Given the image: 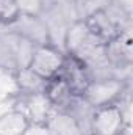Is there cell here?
I'll return each mask as SVG.
<instances>
[{
  "label": "cell",
  "mask_w": 133,
  "mask_h": 135,
  "mask_svg": "<svg viewBox=\"0 0 133 135\" xmlns=\"http://www.w3.org/2000/svg\"><path fill=\"white\" fill-rule=\"evenodd\" d=\"M33 50L34 46L32 42L13 28L0 25V71L14 74L16 71L27 68Z\"/></svg>",
  "instance_id": "1"
},
{
  "label": "cell",
  "mask_w": 133,
  "mask_h": 135,
  "mask_svg": "<svg viewBox=\"0 0 133 135\" xmlns=\"http://www.w3.org/2000/svg\"><path fill=\"white\" fill-rule=\"evenodd\" d=\"M129 94V79L122 75H108L93 79L81 94L94 108L124 102Z\"/></svg>",
  "instance_id": "2"
},
{
  "label": "cell",
  "mask_w": 133,
  "mask_h": 135,
  "mask_svg": "<svg viewBox=\"0 0 133 135\" xmlns=\"http://www.w3.org/2000/svg\"><path fill=\"white\" fill-rule=\"evenodd\" d=\"M91 135H127L129 118L124 102L94 108L89 123Z\"/></svg>",
  "instance_id": "3"
},
{
  "label": "cell",
  "mask_w": 133,
  "mask_h": 135,
  "mask_svg": "<svg viewBox=\"0 0 133 135\" xmlns=\"http://www.w3.org/2000/svg\"><path fill=\"white\" fill-rule=\"evenodd\" d=\"M64 58H66V52L61 49V46L55 42L41 44L34 47L28 68L34 71L38 75H41L42 79L49 80L60 74Z\"/></svg>",
  "instance_id": "4"
},
{
  "label": "cell",
  "mask_w": 133,
  "mask_h": 135,
  "mask_svg": "<svg viewBox=\"0 0 133 135\" xmlns=\"http://www.w3.org/2000/svg\"><path fill=\"white\" fill-rule=\"evenodd\" d=\"M102 55L108 66L122 75L124 71H129L133 63V47L130 30H125L117 36L111 38L102 46Z\"/></svg>",
  "instance_id": "5"
},
{
  "label": "cell",
  "mask_w": 133,
  "mask_h": 135,
  "mask_svg": "<svg viewBox=\"0 0 133 135\" xmlns=\"http://www.w3.org/2000/svg\"><path fill=\"white\" fill-rule=\"evenodd\" d=\"M16 33H19L22 38H25L28 42H32L34 47L47 42H53V38L50 33V28L42 16L34 14H19L9 25Z\"/></svg>",
  "instance_id": "6"
},
{
  "label": "cell",
  "mask_w": 133,
  "mask_h": 135,
  "mask_svg": "<svg viewBox=\"0 0 133 135\" xmlns=\"http://www.w3.org/2000/svg\"><path fill=\"white\" fill-rule=\"evenodd\" d=\"M60 75L66 80V83L70 86V90L74 91L75 96H81L91 82L89 69L86 66V63L83 60H80L78 57H74L69 54H66Z\"/></svg>",
  "instance_id": "7"
},
{
  "label": "cell",
  "mask_w": 133,
  "mask_h": 135,
  "mask_svg": "<svg viewBox=\"0 0 133 135\" xmlns=\"http://www.w3.org/2000/svg\"><path fill=\"white\" fill-rule=\"evenodd\" d=\"M17 105L19 107H16V108L22 110L27 115V118L32 121V124L38 126V127H44V124L47 123L50 115L55 112L52 108V105L49 104L47 98L44 96V93L19 94Z\"/></svg>",
  "instance_id": "8"
},
{
  "label": "cell",
  "mask_w": 133,
  "mask_h": 135,
  "mask_svg": "<svg viewBox=\"0 0 133 135\" xmlns=\"http://www.w3.org/2000/svg\"><path fill=\"white\" fill-rule=\"evenodd\" d=\"M42 93H44V96L47 98L49 104L52 105V108L55 112H64L67 108V105L75 98L74 91L70 90V86L67 85L66 80L60 74L45 82V86H44Z\"/></svg>",
  "instance_id": "9"
},
{
  "label": "cell",
  "mask_w": 133,
  "mask_h": 135,
  "mask_svg": "<svg viewBox=\"0 0 133 135\" xmlns=\"http://www.w3.org/2000/svg\"><path fill=\"white\" fill-rule=\"evenodd\" d=\"M32 127L27 115L16 107L0 115V135H27Z\"/></svg>",
  "instance_id": "10"
},
{
  "label": "cell",
  "mask_w": 133,
  "mask_h": 135,
  "mask_svg": "<svg viewBox=\"0 0 133 135\" xmlns=\"http://www.w3.org/2000/svg\"><path fill=\"white\" fill-rule=\"evenodd\" d=\"M45 135H85L83 129L66 112H53L44 124Z\"/></svg>",
  "instance_id": "11"
},
{
  "label": "cell",
  "mask_w": 133,
  "mask_h": 135,
  "mask_svg": "<svg viewBox=\"0 0 133 135\" xmlns=\"http://www.w3.org/2000/svg\"><path fill=\"white\" fill-rule=\"evenodd\" d=\"M14 79V85L17 88L19 94H34V93H42L45 86V79L38 75L30 68H22L11 74Z\"/></svg>",
  "instance_id": "12"
},
{
  "label": "cell",
  "mask_w": 133,
  "mask_h": 135,
  "mask_svg": "<svg viewBox=\"0 0 133 135\" xmlns=\"http://www.w3.org/2000/svg\"><path fill=\"white\" fill-rule=\"evenodd\" d=\"M64 112L75 119V123L83 129L85 134L89 132V123H91V116L94 113V107L88 101H85L83 96H75Z\"/></svg>",
  "instance_id": "13"
},
{
  "label": "cell",
  "mask_w": 133,
  "mask_h": 135,
  "mask_svg": "<svg viewBox=\"0 0 133 135\" xmlns=\"http://www.w3.org/2000/svg\"><path fill=\"white\" fill-rule=\"evenodd\" d=\"M77 19H85L89 14L111 5V0H70Z\"/></svg>",
  "instance_id": "14"
},
{
  "label": "cell",
  "mask_w": 133,
  "mask_h": 135,
  "mask_svg": "<svg viewBox=\"0 0 133 135\" xmlns=\"http://www.w3.org/2000/svg\"><path fill=\"white\" fill-rule=\"evenodd\" d=\"M19 14H34L41 16L45 9L47 0H14Z\"/></svg>",
  "instance_id": "15"
},
{
  "label": "cell",
  "mask_w": 133,
  "mask_h": 135,
  "mask_svg": "<svg viewBox=\"0 0 133 135\" xmlns=\"http://www.w3.org/2000/svg\"><path fill=\"white\" fill-rule=\"evenodd\" d=\"M85 135H91V134H85Z\"/></svg>",
  "instance_id": "16"
},
{
  "label": "cell",
  "mask_w": 133,
  "mask_h": 135,
  "mask_svg": "<svg viewBox=\"0 0 133 135\" xmlns=\"http://www.w3.org/2000/svg\"><path fill=\"white\" fill-rule=\"evenodd\" d=\"M127 135H129V134H127Z\"/></svg>",
  "instance_id": "17"
}]
</instances>
